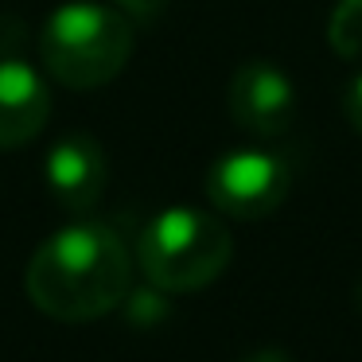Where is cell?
Returning <instances> with one entry per match:
<instances>
[{
  "label": "cell",
  "instance_id": "cell-1",
  "mask_svg": "<svg viewBox=\"0 0 362 362\" xmlns=\"http://www.w3.org/2000/svg\"><path fill=\"white\" fill-rule=\"evenodd\" d=\"M133 288V261L105 222H71L28 257L24 292L59 323H90L121 308Z\"/></svg>",
  "mask_w": 362,
  "mask_h": 362
},
{
  "label": "cell",
  "instance_id": "cell-2",
  "mask_svg": "<svg viewBox=\"0 0 362 362\" xmlns=\"http://www.w3.org/2000/svg\"><path fill=\"white\" fill-rule=\"evenodd\" d=\"M40 59L66 90H98L133 59V20L98 0L59 4L40 28Z\"/></svg>",
  "mask_w": 362,
  "mask_h": 362
},
{
  "label": "cell",
  "instance_id": "cell-3",
  "mask_svg": "<svg viewBox=\"0 0 362 362\" xmlns=\"http://www.w3.org/2000/svg\"><path fill=\"white\" fill-rule=\"evenodd\" d=\"M234 257V238L226 222L199 206H168L136 238L148 284L160 292H199L226 273Z\"/></svg>",
  "mask_w": 362,
  "mask_h": 362
},
{
  "label": "cell",
  "instance_id": "cell-4",
  "mask_svg": "<svg viewBox=\"0 0 362 362\" xmlns=\"http://www.w3.org/2000/svg\"><path fill=\"white\" fill-rule=\"evenodd\" d=\"M292 191V168L284 156L269 148H234L218 156L206 172V199L214 211L230 218H265L288 199Z\"/></svg>",
  "mask_w": 362,
  "mask_h": 362
},
{
  "label": "cell",
  "instance_id": "cell-5",
  "mask_svg": "<svg viewBox=\"0 0 362 362\" xmlns=\"http://www.w3.org/2000/svg\"><path fill=\"white\" fill-rule=\"evenodd\" d=\"M230 117L253 136H281L292 129L300 110V94L292 78L273 63H245L234 71L226 90Z\"/></svg>",
  "mask_w": 362,
  "mask_h": 362
},
{
  "label": "cell",
  "instance_id": "cell-6",
  "mask_svg": "<svg viewBox=\"0 0 362 362\" xmlns=\"http://www.w3.org/2000/svg\"><path fill=\"white\" fill-rule=\"evenodd\" d=\"M110 180L105 168V148L90 133H66L51 144L43 160V183H47L55 206L66 214H86L98 206Z\"/></svg>",
  "mask_w": 362,
  "mask_h": 362
},
{
  "label": "cell",
  "instance_id": "cell-7",
  "mask_svg": "<svg viewBox=\"0 0 362 362\" xmlns=\"http://www.w3.org/2000/svg\"><path fill=\"white\" fill-rule=\"evenodd\" d=\"M51 90L28 59H0V152L24 148L47 129Z\"/></svg>",
  "mask_w": 362,
  "mask_h": 362
},
{
  "label": "cell",
  "instance_id": "cell-8",
  "mask_svg": "<svg viewBox=\"0 0 362 362\" xmlns=\"http://www.w3.org/2000/svg\"><path fill=\"white\" fill-rule=\"evenodd\" d=\"M327 43L339 59L362 63V0H339L327 24Z\"/></svg>",
  "mask_w": 362,
  "mask_h": 362
},
{
  "label": "cell",
  "instance_id": "cell-9",
  "mask_svg": "<svg viewBox=\"0 0 362 362\" xmlns=\"http://www.w3.org/2000/svg\"><path fill=\"white\" fill-rule=\"evenodd\" d=\"M156 284H152V292H133L129 288V296L121 300V304H129V320H164V312H168V304H164V296H156Z\"/></svg>",
  "mask_w": 362,
  "mask_h": 362
},
{
  "label": "cell",
  "instance_id": "cell-10",
  "mask_svg": "<svg viewBox=\"0 0 362 362\" xmlns=\"http://www.w3.org/2000/svg\"><path fill=\"white\" fill-rule=\"evenodd\" d=\"M110 4L117 12H125L133 24H152V20H160L168 8V0H110Z\"/></svg>",
  "mask_w": 362,
  "mask_h": 362
},
{
  "label": "cell",
  "instance_id": "cell-11",
  "mask_svg": "<svg viewBox=\"0 0 362 362\" xmlns=\"http://www.w3.org/2000/svg\"><path fill=\"white\" fill-rule=\"evenodd\" d=\"M343 110H346V117H351V125L362 133V74H354L351 86H346V94H343Z\"/></svg>",
  "mask_w": 362,
  "mask_h": 362
},
{
  "label": "cell",
  "instance_id": "cell-12",
  "mask_svg": "<svg viewBox=\"0 0 362 362\" xmlns=\"http://www.w3.org/2000/svg\"><path fill=\"white\" fill-rule=\"evenodd\" d=\"M242 362H288V354L276 351V346H261V351H250Z\"/></svg>",
  "mask_w": 362,
  "mask_h": 362
}]
</instances>
